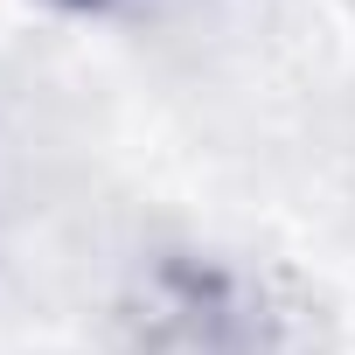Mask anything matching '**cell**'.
<instances>
[{
  "label": "cell",
  "mask_w": 355,
  "mask_h": 355,
  "mask_svg": "<svg viewBox=\"0 0 355 355\" xmlns=\"http://www.w3.org/2000/svg\"><path fill=\"white\" fill-rule=\"evenodd\" d=\"M70 8H105V0H70Z\"/></svg>",
  "instance_id": "obj_1"
}]
</instances>
